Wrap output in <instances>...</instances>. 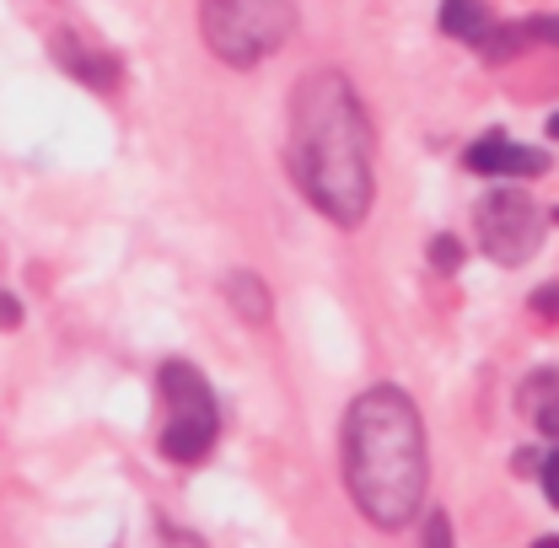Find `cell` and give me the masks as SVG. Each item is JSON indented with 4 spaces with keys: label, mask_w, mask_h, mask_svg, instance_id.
Masks as SVG:
<instances>
[{
    "label": "cell",
    "mask_w": 559,
    "mask_h": 548,
    "mask_svg": "<svg viewBox=\"0 0 559 548\" xmlns=\"http://www.w3.org/2000/svg\"><path fill=\"white\" fill-rule=\"evenodd\" d=\"M285 162L296 189L340 226H360L371 210V124L340 70H318L290 97Z\"/></svg>",
    "instance_id": "1"
},
{
    "label": "cell",
    "mask_w": 559,
    "mask_h": 548,
    "mask_svg": "<svg viewBox=\"0 0 559 548\" xmlns=\"http://www.w3.org/2000/svg\"><path fill=\"white\" fill-rule=\"evenodd\" d=\"M425 425L409 393L371 388L345 414V479L377 527H404L425 500Z\"/></svg>",
    "instance_id": "2"
},
{
    "label": "cell",
    "mask_w": 559,
    "mask_h": 548,
    "mask_svg": "<svg viewBox=\"0 0 559 548\" xmlns=\"http://www.w3.org/2000/svg\"><path fill=\"white\" fill-rule=\"evenodd\" d=\"M296 27V0H200V33L210 55L248 70L270 60Z\"/></svg>",
    "instance_id": "3"
},
{
    "label": "cell",
    "mask_w": 559,
    "mask_h": 548,
    "mask_svg": "<svg viewBox=\"0 0 559 548\" xmlns=\"http://www.w3.org/2000/svg\"><path fill=\"white\" fill-rule=\"evenodd\" d=\"M221 414L210 382L189 360H167L162 366V457L167 463H200L215 446Z\"/></svg>",
    "instance_id": "4"
},
{
    "label": "cell",
    "mask_w": 559,
    "mask_h": 548,
    "mask_svg": "<svg viewBox=\"0 0 559 548\" xmlns=\"http://www.w3.org/2000/svg\"><path fill=\"white\" fill-rule=\"evenodd\" d=\"M538 237H544V215H538V205L522 189H495L479 205V242H485V253L495 264L533 259Z\"/></svg>",
    "instance_id": "5"
},
{
    "label": "cell",
    "mask_w": 559,
    "mask_h": 548,
    "mask_svg": "<svg viewBox=\"0 0 559 548\" xmlns=\"http://www.w3.org/2000/svg\"><path fill=\"white\" fill-rule=\"evenodd\" d=\"M468 172H485V178H538L549 172V156L533 151V145H516L506 135H485L479 145H468Z\"/></svg>",
    "instance_id": "6"
},
{
    "label": "cell",
    "mask_w": 559,
    "mask_h": 548,
    "mask_svg": "<svg viewBox=\"0 0 559 548\" xmlns=\"http://www.w3.org/2000/svg\"><path fill=\"white\" fill-rule=\"evenodd\" d=\"M522 409L538 419V430H544V436H555L559 441V371H544V377H533V382H527Z\"/></svg>",
    "instance_id": "7"
},
{
    "label": "cell",
    "mask_w": 559,
    "mask_h": 548,
    "mask_svg": "<svg viewBox=\"0 0 559 548\" xmlns=\"http://www.w3.org/2000/svg\"><path fill=\"white\" fill-rule=\"evenodd\" d=\"M441 33L468 38V44H485V33H489L485 0H441Z\"/></svg>",
    "instance_id": "8"
},
{
    "label": "cell",
    "mask_w": 559,
    "mask_h": 548,
    "mask_svg": "<svg viewBox=\"0 0 559 548\" xmlns=\"http://www.w3.org/2000/svg\"><path fill=\"white\" fill-rule=\"evenodd\" d=\"M226 296H231V307H237L248 323H270V290H264L259 274H231V279H226Z\"/></svg>",
    "instance_id": "9"
},
{
    "label": "cell",
    "mask_w": 559,
    "mask_h": 548,
    "mask_svg": "<svg viewBox=\"0 0 559 548\" xmlns=\"http://www.w3.org/2000/svg\"><path fill=\"white\" fill-rule=\"evenodd\" d=\"M430 264H436L441 274L457 270V264H463V248H457V237H436V242H430Z\"/></svg>",
    "instance_id": "10"
},
{
    "label": "cell",
    "mask_w": 559,
    "mask_h": 548,
    "mask_svg": "<svg viewBox=\"0 0 559 548\" xmlns=\"http://www.w3.org/2000/svg\"><path fill=\"white\" fill-rule=\"evenodd\" d=\"M425 548H452V522L441 511H430V522H425Z\"/></svg>",
    "instance_id": "11"
},
{
    "label": "cell",
    "mask_w": 559,
    "mask_h": 548,
    "mask_svg": "<svg viewBox=\"0 0 559 548\" xmlns=\"http://www.w3.org/2000/svg\"><path fill=\"white\" fill-rule=\"evenodd\" d=\"M544 495L559 505V452H549V457H544Z\"/></svg>",
    "instance_id": "12"
},
{
    "label": "cell",
    "mask_w": 559,
    "mask_h": 548,
    "mask_svg": "<svg viewBox=\"0 0 559 548\" xmlns=\"http://www.w3.org/2000/svg\"><path fill=\"white\" fill-rule=\"evenodd\" d=\"M533 307H538V318H559V285L538 290V296H533Z\"/></svg>",
    "instance_id": "13"
},
{
    "label": "cell",
    "mask_w": 559,
    "mask_h": 548,
    "mask_svg": "<svg viewBox=\"0 0 559 548\" xmlns=\"http://www.w3.org/2000/svg\"><path fill=\"white\" fill-rule=\"evenodd\" d=\"M16 323H22V307H16V301L0 290V329H16Z\"/></svg>",
    "instance_id": "14"
},
{
    "label": "cell",
    "mask_w": 559,
    "mask_h": 548,
    "mask_svg": "<svg viewBox=\"0 0 559 548\" xmlns=\"http://www.w3.org/2000/svg\"><path fill=\"white\" fill-rule=\"evenodd\" d=\"M167 548H200V538H189V533H173V527H167Z\"/></svg>",
    "instance_id": "15"
},
{
    "label": "cell",
    "mask_w": 559,
    "mask_h": 548,
    "mask_svg": "<svg viewBox=\"0 0 559 548\" xmlns=\"http://www.w3.org/2000/svg\"><path fill=\"white\" fill-rule=\"evenodd\" d=\"M549 135H555V140H559V114H555V119H549Z\"/></svg>",
    "instance_id": "16"
},
{
    "label": "cell",
    "mask_w": 559,
    "mask_h": 548,
    "mask_svg": "<svg viewBox=\"0 0 559 548\" xmlns=\"http://www.w3.org/2000/svg\"><path fill=\"white\" fill-rule=\"evenodd\" d=\"M533 548H559V538H544V544H533Z\"/></svg>",
    "instance_id": "17"
}]
</instances>
